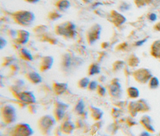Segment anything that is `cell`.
I'll use <instances>...</instances> for the list:
<instances>
[{
	"instance_id": "obj_13",
	"label": "cell",
	"mask_w": 160,
	"mask_h": 136,
	"mask_svg": "<svg viewBox=\"0 0 160 136\" xmlns=\"http://www.w3.org/2000/svg\"><path fill=\"white\" fill-rule=\"evenodd\" d=\"M29 38V32L26 30L20 29L18 31V36L16 39V42L19 44H25L28 42Z\"/></svg>"
},
{
	"instance_id": "obj_26",
	"label": "cell",
	"mask_w": 160,
	"mask_h": 136,
	"mask_svg": "<svg viewBox=\"0 0 160 136\" xmlns=\"http://www.w3.org/2000/svg\"><path fill=\"white\" fill-rule=\"evenodd\" d=\"M96 91H97V93H98V95H100V97H104L106 93V88L104 87L102 85H98Z\"/></svg>"
},
{
	"instance_id": "obj_44",
	"label": "cell",
	"mask_w": 160,
	"mask_h": 136,
	"mask_svg": "<svg viewBox=\"0 0 160 136\" xmlns=\"http://www.w3.org/2000/svg\"><path fill=\"white\" fill-rule=\"evenodd\" d=\"M62 136V135H61V136Z\"/></svg>"
},
{
	"instance_id": "obj_1",
	"label": "cell",
	"mask_w": 160,
	"mask_h": 136,
	"mask_svg": "<svg viewBox=\"0 0 160 136\" xmlns=\"http://www.w3.org/2000/svg\"><path fill=\"white\" fill-rule=\"evenodd\" d=\"M56 122L57 121L53 116L51 115H44L38 120V129L43 136H49Z\"/></svg>"
},
{
	"instance_id": "obj_16",
	"label": "cell",
	"mask_w": 160,
	"mask_h": 136,
	"mask_svg": "<svg viewBox=\"0 0 160 136\" xmlns=\"http://www.w3.org/2000/svg\"><path fill=\"white\" fill-rule=\"evenodd\" d=\"M26 78L33 84H38L42 82V78L41 76L36 72H29L25 74Z\"/></svg>"
},
{
	"instance_id": "obj_33",
	"label": "cell",
	"mask_w": 160,
	"mask_h": 136,
	"mask_svg": "<svg viewBox=\"0 0 160 136\" xmlns=\"http://www.w3.org/2000/svg\"><path fill=\"white\" fill-rule=\"evenodd\" d=\"M158 85V80L157 78H153L151 81V86L152 88H155Z\"/></svg>"
},
{
	"instance_id": "obj_24",
	"label": "cell",
	"mask_w": 160,
	"mask_h": 136,
	"mask_svg": "<svg viewBox=\"0 0 160 136\" xmlns=\"http://www.w3.org/2000/svg\"><path fill=\"white\" fill-rule=\"evenodd\" d=\"M62 16V14H60L58 12L56 11H52L48 14V18L51 21L58 20Z\"/></svg>"
},
{
	"instance_id": "obj_9",
	"label": "cell",
	"mask_w": 160,
	"mask_h": 136,
	"mask_svg": "<svg viewBox=\"0 0 160 136\" xmlns=\"http://www.w3.org/2000/svg\"><path fill=\"white\" fill-rule=\"evenodd\" d=\"M75 128V124L70 119H63V121L61 123V125L59 127L61 133L67 135L72 134Z\"/></svg>"
},
{
	"instance_id": "obj_3",
	"label": "cell",
	"mask_w": 160,
	"mask_h": 136,
	"mask_svg": "<svg viewBox=\"0 0 160 136\" xmlns=\"http://www.w3.org/2000/svg\"><path fill=\"white\" fill-rule=\"evenodd\" d=\"M12 16L16 23L23 27L31 25L35 19L34 13L27 10L17 11L12 14Z\"/></svg>"
},
{
	"instance_id": "obj_11",
	"label": "cell",
	"mask_w": 160,
	"mask_h": 136,
	"mask_svg": "<svg viewBox=\"0 0 160 136\" xmlns=\"http://www.w3.org/2000/svg\"><path fill=\"white\" fill-rule=\"evenodd\" d=\"M110 21L115 26L119 27L126 21V18L122 14L119 13L116 10H112L110 14Z\"/></svg>"
},
{
	"instance_id": "obj_35",
	"label": "cell",
	"mask_w": 160,
	"mask_h": 136,
	"mask_svg": "<svg viewBox=\"0 0 160 136\" xmlns=\"http://www.w3.org/2000/svg\"><path fill=\"white\" fill-rule=\"evenodd\" d=\"M149 19L151 20V21H155L156 19H157V15L154 13H152V14L149 15Z\"/></svg>"
},
{
	"instance_id": "obj_29",
	"label": "cell",
	"mask_w": 160,
	"mask_h": 136,
	"mask_svg": "<svg viewBox=\"0 0 160 136\" xmlns=\"http://www.w3.org/2000/svg\"><path fill=\"white\" fill-rule=\"evenodd\" d=\"M46 29H47V27L44 25H40V26L36 27L33 29V31L36 33H44Z\"/></svg>"
},
{
	"instance_id": "obj_12",
	"label": "cell",
	"mask_w": 160,
	"mask_h": 136,
	"mask_svg": "<svg viewBox=\"0 0 160 136\" xmlns=\"http://www.w3.org/2000/svg\"><path fill=\"white\" fill-rule=\"evenodd\" d=\"M54 59L51 56H45L42 58L40 65V70L42 72L49 70L53 64Z\"/></svg>"
},
{
	"instance_id": "obj_7",
	"label": "cell",
	"mask_w": 160,
	"mask_h": 136,
	"mask_svg": "<svg viewBox=\"0 0 160 136\" xmlns=\"http://www.w3.org/2000/svg\"><path fill=\"white\" fill-rule=\"evenodd\" d=\"M68 105L60 101H57L54 103V108L53 111V117L57 122L62 121L66 116V111L68 109Z\"/></svg>"
},
{
	"instance_id": "obj_23",
	"label": "cell",
	"mask_w": 160,
	"mask_h": 136,
	"mask_svg": "<svg viewBox=\"0 0 160 136\" xmlns=\"http://www.w3.org/2000/svg\"><path fill=\"white\" fill-rule=\"evenodd\" d=\"M128 94L129 95L130 97H131L132 98H135L138 97L139 95V92H138V89L134 87H130L127 90Z\"/></svg>"
},
{
	"instance_id": "obj_20",
	"label": "cell",
	"mask_w": 160,
	"mask_h": 136,
	"mask_svg": "<svg viewBox=\"0 0 160 136\" xmlns=\"http://www.w3.org/2000/svg\"><path fill=\"white\" fill-rule=\"evenodd\" d=\"M19 55L22 59L27 61H31L33 59V57L29 50L23 48L19 50Z\"/></svg>"
},
{
	"instance_id": "obj_14",
	"label": "cell",
	"mask_w": 160,
	"mask_h": 136,
	"mask_svg": "<svg viewBox=\"0 0 160 136\" xmlns=\"http://www.w3.org/2000/svg\"><path fill=\"white\" fill-rule=\"evenodd\" d=\"M52 89L57 95H61L66 93L68 89V84L62 82H54L52 85Z\"/></svg>"
},
{
	"instance_id": "obj_17",
	"label": "cell",
	"mask_w": 160,
	"mask_h": 136,
	"mask_svg": "<svg viewBox=\"0 0 160 136\" xmlns=\"http://www.w3.org/2000/svg\"><path fill=\"white\" fill-rule=\"evenodd\" d=\"M85 105L84 101L82 100H79L78 101V102L74 106L73 112L76 115L82 116L85 112Z\"/></svg>"
},
{
	"instance_id": "obj_8",
	"label": "cell",
	"mask_w": 160,
	"mask_h": 136,
	"mask_svg": "<svg viewBox=\"0 0 160 136\" xmlns=\"http://www.w3.org/2000/svg\"><path fill=\"white\" fill-rule=\"evenodd\" d=\"M101 32L102 27L98 23H95L93 25L88 31L87 33V38L88 44L92 45L98 40H99L101 35Z\"/></svg>"
},
{
	"instance_id": "obj_34",
	"label": "cell",
	"mask_w": 160,
	"mask_h": 136,
	"mask_svg": "<svg viewBox=\"0 0 160 136\" xmlns=\"http://www.w3.org/2000/svg\"><path fill=\"white\" fill-rule=\"evenodd\" d=\"M128 8H129L127 4H122V6H120L121 10H122V11H125V10H128Z\"/></svg>"
},
{
	"instance_id": "obj_5",
	"label": "cell",
	"mask_w": 160,
	"mask_h": 136,
	"mask_svg": "<svg viewBox=\"0 0 160 136\" xmlns=\"http://www.w3.org/2000/svg\"><path fill=\"white\" fill-rule=\"evenodd\" d=\"M13 95L21 103L25 104H34L36 102V98L34 93L29 91H13Z\"/></svg>"
},
{
	"instance_id": "obj_28",
	"label": "cell",
	"mask_w": 160,
	"mask_h": 136,
	"mask_svg": "<svg viewBox=\"0 0 160 136\" xmlns=\"http://www.w3.org/2000/svg\"><path fill=\"white\" fill-rule=\"evenodd\" d=\"M153 52L155 55H160V41L157 42L153 45Z\"/></svg>"
},
{
	"instance_id": "obj_41",
	"label": "cell",
	"mask_w": 160,
	"mask_h": 136,
	"mask_svg": "<svg viewBox=\"0 0 160 136\" xmlns=\"http://www.w3.org/2000/svg\"><path fill=\"white\" fill-rule=\"evenodd\" d=\"M140 136H151L149 135V133H146V132H143V133H142L141 134H140Z\"/></svg>"
},
{
	"instance_id": "obj_37",
	"label": "cell",
	"mask_w": 160,
	"mask_h": 136,
	"mask_svg": "<svg viewBox=\"0 0 160 136\" xmlns=\"http://www.w3.org/2000/svg\"><path fill=\"white\" fill-rule=\"evenodd\" d=\"M24 1H25L27 2V3H31V4H35V3H38L40 0H24Z\"/></svg>"
},
{
	"instance_id": "obj_27",
	"label": "cell",
	"mask_w": 160,
	"mask_h": 136,
	"mask_svg": "<svg viewBox=\"0 0 160 136\" xmlns=\"http://www.w3.org/2000/svg\"><path fill=\"white\" fill-rule=\"evenodd\" d=\"M98 86V84L97 83V82L95 81V80H92V81H90L89 83V85L88 86V89L90 91H94L97 90V88Z\"/></svg>"
},
{
	"instance_id": "obj_18",
	"label": "cell",
	"mask_w": 160,
	"mask_h": 136,
	"mask_svg": "<svg viewBox=\"0 0 160 136\" xmlns=\"http://www.w3.org/2000/svg\"><path fill=\"white\" fill-rule=\"evenodd\" d=\"M55 6L59 11L64 12L70 7V3L68 0H58L56 2Z\"/></svg>"
},
{
	"instance_id": "obj_21",
	"label": "cell",
	"mask_w": 160,
	"mask_h": 136,
	"mask_svg": "<svg viewBox=\"0 0 160 136\" xmlns=\"http://www.w3.org/2000/svg\"><path fill=\"white\" fill-rule=\"evenodd\" d=\"M72 64V58L70 55L66 53L65 54L62 59V65L66 68H68L70 67Z\"/></svg>"
},
{
	"instance_id": "obj_42",
	"label": "cell",
	"mask_w": 160,
	"mask_h": 136,
	"mask_svg": "<svg viewBox=\"0 0 160 136\" xmlns=\"http://www.w3.org/2000/svg\"><path fill=\"white\" fill-rule=\"evenodd\" d=\"M85 3H90L92 1V0H82Z\"/></svg>"
},
{
	"instance_id": "obj_45",
	"label": "cell",
	"mask_w": 160,
	"mask_h": 136,
	"mask_svg": "<svg viewBox=\"0 0 160 136\" xmlns=\"http://www.w3.org/2000/svg\"></svg>"
},
{
	"instance_id": "obj_22",
	"label": "cell",
	"mask_w": 160,
	"mask_h": 136,
	"mask_svg": "<svg viewBox=\"0 0 160 136\" xmlns=\"http://www.w3.org/2000/svg\"><path fill=\"white\" fill-rule=\"evenodd\" d=\"M89 82H90L89 79L87 77H84L79 80L78 83V86L80 89H87L89 85Z\"/></svg>"
},
{
	"instance_id": "obj_38",
	"label": "cell",
	"mask_w": 160,
	"mask_h": 136,
	"mask_svg": "<svg viewBox=\"0 0 160 136\" xmlns=\"http://www.w3.org/2000/svg\"><path fill=\"white\" fill-rule=\"evenodd\" d=\"M145 42L146 40H141V41H138V42H137L136 43V45L138 46H141L142 44H143Z\"/></svg>"
},
{
	"instance_id": "obj_10",
	"label": "cell",
	"mask_w": 160,
	"mask_h": 136,
	"mask_svg": "<svg viewBox=\"0 0 160 136\" xmlns=\"http://www.w3.org/2000/svg\"><path fill=\"white\" fill-rule=\"evenodd\" d=\"M108 91L110 95L112 97H118L121 91V85L117 79H114L110 84L108 87Z\"/></svg>"
},
{
	"instance_id": "obj_25",
	"label": "cell",
	"mask_w": 160,
	"mask_h": 136,
	"mask_svg": "<svg viewBox=\"0 0 160 136\" xmlns=\"http://www.w3.org/2000/svg\"><path fill=\"white\" fill-rule=\"evenodd\" d=\"M42 40L44 42H47L51 43L52 44H55L57 43V40L55 38H52L49 36H43L42 37Z\"/></svg>"
},
{
	"instance_id": "obj_6",
	"label": "cell",
	"mask_w": 160,
	"mask_h": 136,
	"mask_svg": "<svg viewBox=\"0 0 160 136\" xmlns=\"http://www.w3.org/2000/svg\"><path fill=\"white\" fill-rule=\"evenodd\" d=\"M33 134L34 131L28 123L21 122L15 125L10 136H31Z\"/></svg>"
},
{
	"instance_id": "obj_43",
	"label": "cell",
	"mask_w": 160,
	"mask_h": 136,
	"mask_svg": "<svg viewBox=\"0 0 160 136\" xmlns=\"http://www.w3.org/2000/svg\"><path fill=\"white\" fill-rule=\"evenodd\" d=\"M155 28H156V29H157L158 30L160 31V23H158V24L155 26Z\"/></svg>"
},
{
	"instance_id": "obj_19",
	"label": "cell",
	"mask_w": 160,
	"mask_h": 136,
	"mask_svg": "<svg viewBox=\"0 0 160 136\" xmlns=\"http://www.w3.org/2000/svg\"><path fill=\"white\" fill-rule=\"evenodd\" d=\"M100 72H101V67L100 65L96 63H92L88 68V75L90 76L98 74L100 73Z\"/></svg>"
},
{
	"instance_id": "obj_40",
	"label": "cell",
	"mask_w": 160,
	"mask_h": 136,
	"mask_svg": "<svg viewBox=\"0 0 160 136\" xmlns=\"http://www.w3.org/2000/svg\"><path fill=\"white\" fill-rule=\"evenodd\" d=\"M135 2L138 5H142L143 2V0H135Z\"/></svg>"
},
{
	"instance_id": "obj_39",
	"label": "cell",
	"mask_w": 160,
	"mask_h": 136,
	"mask_svg": "<svg viewBox=\"0 0 160 136\" xmlns=\"http://www.w3.org/2000/svg\"><path fill=\"white\" fill-rule=\"evenodd\" d=\"M109 46V43L108 42H103L102 44V47L103 49H106Z\"/></svg>"
},
{
	"instance_id": "obj_31",
	"label": "cell",
	"mask_w": 160,
	"mask_h": 136,
	"mask_svg": "<svg viewBox=\"0 0 160 136\" xmlns=\"http://www.w3.org/2000/svg\"><path fill=\"white\" fill-rule=\"evenodd\" d=\"M123 65V62L122 61H116L113 65V68L114 70H118L119 69H121V68L122 67Z\"/></svg>"
},
{
	"instance_id": "obj_32",
	"label": "cell",
	"mask_w": 160,
	"mask_h": 136,
	"mask_svg": "<svg viewBox=\"0 0 160 136\" xmlns=\"http://www.w3.org/2000/svg\"><path fill=\"white\" fill-rule=\"evenodd\" d=\"M7 45V41L4 39L2 37H1L0 38V48L1 49H2L4 47H6Z\"/></svg>"
},
{
	"instance_id": "obj_4",
	"label": "cell",
	"mask_w": 160,
	"mask_h": 136,
	"mask_svg": "<svg viewBox=\"0 0 160 136\" xmlns=\"http://www.w3.org/2000/svg\"><path fill=\"white\" fill-rule=\"evenodd\" d=\"M1 117L6 124H11L16 120V110L12 105L5 104L1 108Z\"/></svg>"
},
{
	"instance_id": "obj_2",
	"label": "cell",
	"mask_w": 160,
	"mask_h": 136,
	"mask_svg": "<svg viewBox=\"0 0 160 136\" xmlns=\"http://www.w3.org/2000/svg\"><path fill=\"white\" fill-rule=\"evenodd\" d=\"M55 33L57 35L65 38H74L76 36V25L72 22L68 21L61 23L56 26Z\"/></svg>"
},
{
	"instance_id": "obj_30",
	"label": "cell",
	"mask_w": 160,
	"mask_h": 136,
	"mask_svg": "<svg viewBox=\"0 0 160 136\" xmlns=\"http://www.w3.org/2000/svg\"><path fill=\"white\" fill-rule=\"evenodd\" d=\"M102 122L100 121H98L92 127V131L94 133L97 132L98 129H100L102 128Z\"/></svg>"
},
{
	"instance_id": "obj_36",
	"label": "cell",
	"mask_w": 160,
	"mask_h": 136,
	"mask_svg": "<svg viewBox=\"0 0 160 136\" xmlns=\"http://www.w3.org/2000/svg\"><path fill=\"white\" fill-rule=\"evenodd\" d=\"M101 5H102V3L97 2V3H95L94 4H92V7L93 8H97L98 6H101Z\"/></svg>"
},
{
	"instance_id": "obj_15",
	"label": "cell",
	"mask_w": 160,
	"mask_h": 136,
	"mask_svg": "<svg viewBox=\"0 0 160 136\" xmlns=\"http://www.w3.org/2000/svg\"><path fill=\"white\" fill-rule=\"evenodd\" d=\"M89 109L90 111L91 116L94 120L96 121H99L102 119L104 113L101 108L95 107L94 106H90Z\"/></svg>"
}]
</instances>
